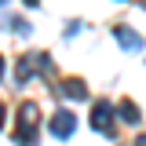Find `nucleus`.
Listing matches in <instances>:
<instances>
[{
	"label": "nucleus",
	"instance_id": "1",
	"mask_svg": "<svg viewBox=\"0 0 146 146\" xmlns=\"http://www.w3.org/2000/svg\"><path fill=\"white\" fill-rule=\"evenodd\" d=\"M36 117H40L36 102H26L18 110V146H36Z\"/></svg>",
	"mask_w": 146,
	"mask_h": 146
},
{
	"label": "nucleus",
	"instance_id": "2",
	"mask_svg": "<svg viewBox=\"0 0 146 146\" xmlns=\"http://www.w3.org/2000/svg\"><path fill=\"white\" fill-rule=\"evenodd\" d=\"M48 128H51V135H58V139H70L73 131H77V117H73V110H58Z\"/></svg>",
	"mask_w": 146,
	"mask_h": 146
},
{
	"label": "nucleus",
	"instance_id": "3",
	"mask_svg": "<svg viewBox=\"0 0 146 146\" xmlns=\"http://www.w3.org/2000/svg\"><path fill=\"white\" fill-rule=\"evenodd\" d=\"M91 124L110 135V128H113V106H110V102H95V110H91Z\"/></svg>",
	"mask_w": 146,
	"mask_h": 146
},
{
	"label": "nucleus",
	"instance_id": "4",
	"mask_svg": "<svg viewBox=\"0 0 146 146\" xmlns=\"http://www.w3.org/2000/svg\"><path fill=\"white\" fill-rule=\"evenodd\" d=\"M117 40L124 44L128 51H139V44H143V40H139V33H131V29H124V26L117 29Z\"/></svg>",
	"mask_w": 146,
	"mask_h": 146
},
{
	"label": "nucleus",
	"instance_id": "5",
	"mask_svg": "<svg viewBox=\"0 0 146 146\" xmlns=\"http://www.w3.org/2000/svg\"><path fill=\"white\" fill-rule=\"evenodd\" d=\"M117 113H121V121H128V124H135V121H139V106H131V102H121Z\"/></svg>",
	"mask_w": 146,
	"mask_h": 146
},
{
	"label": "nucleus",
	"instance_id": "6",
	"mask_svg": "<svg viewBox=\"0 0 146 146\" xmlns=\"http://www.w3.org/2000/svg\"><path fill=\"white\" fill-rule=\"evenodd\" d=\"M62 88H66V95H73V99H84V95H88V88H84V80H66Z\"/></svg>",
	"mask_w": 146,
	"mask_h": 146
},
{
	"label": "nucleus",
	"instance_id": "7",
	"mask_svg": "<svg viewBox=\"0 0 146 146\" xmlns=\"http://www.w3.org/2000/svg\"><path fill=\"white\" fill-rule=\"evenodd\" d=\"M135 146H146V135H139V139H135Z\"/></svg>",
	"mask_w": 146,
	"mask_h": 146
},
{
	"label": "nucleus",
	"instance_id": "8",
	"mask_svg": "<svg viewBox=\"0 0 146 146\" xmlns=\"http://www.w3.org/2000/svg\"><path fill=\"white\" fill-rule=\"evenodd\" d=\"M0 128H4V106H0Z\"/></svg>",
	"mask_w": 146,
	"mask_h": 146
},
{
	"label": "nucleus",
	"instance_id": "9",
	"mask_svg": "<svg viewBox=\"0 0 146 146\" xmlns=\"http://www.w3.org/2000/svg\"><path fill=\"white\" fill-rule=\"evenodd\" d=\"M0 77H4V58H0Z\"/></svg>",
	"mask_w": 146,
	"mask_h": 146
},
{
	"label": "nucleus",
	"instance_id": "10",
	"mask_svg": "<svg viewBox=\"0 0 146 146\" xmlns=\"http://www.w3.org/2000/svg\"><path fill=\"white\" fill-rule=\"evenodd\" d=\"M26 4H29V7H33V4H36V0H26Z\"/></svg>",
	"mask_w": 146,
	"mask_h": 146
},
{
	"label": "nucleus",
	"instance_id": "11",
	"mask_svg": "<svg viewBox=\"0 0 146 146\" xmlns=\"http://www.w3.org/2000/svg\"><path fill=\"white\" fill-rule=\"evenodd\" d=\"M0 4H4V0H0Z\"/></svg>",
	"mask_w": 146,
	"mask_h": 146
}]
</instances>
